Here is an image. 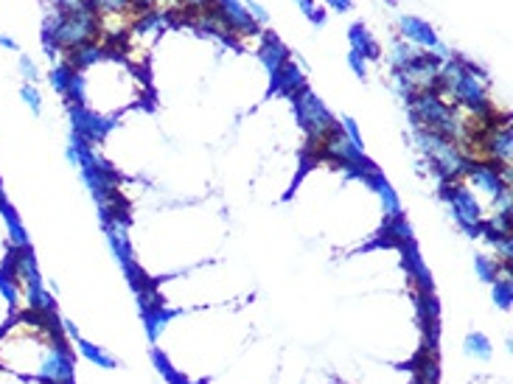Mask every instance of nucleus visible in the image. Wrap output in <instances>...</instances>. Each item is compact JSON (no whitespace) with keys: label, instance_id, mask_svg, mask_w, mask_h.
<instances>
[{"label":"nucleus","instance_id":"obj_22","mask_svg":"<svg viewBox=\"0 0 513 384\" xmlns=\"http://www.w3.org/2000/svg\"><path fill=\"white\" fill-rule=\"evenodd\" d=\"M393 90L407 101V99L415 93V85L409 82V76H407L404 70H393Z\"/></svg>","mask_w":513,"mask_h":384},{"label":"nucleus","instance_id":"obj_21","mask_svg":"<svg viewBox=\"0 0 513 384\" xmlns=\"http://www.w3.org/2000/svg\"><path fill=\"white\" fill-rule=\"evenodd\" d=\"M20 99L25 101V107H28L34 116L42 113V93L37 90V85H23V87H20Z\"/></svg>","mask_w":513,"mask_h":384},{"label":"nucleus","instance_id":"obj_1","mask_svg":"<svg viewBox=\"0 0 513 384\" xmlns=\"http://www.w3.org/2000/svg\"><path fill=\"white\" fill-rule=\"evenodd\" d=\"M101 37V20L93 0H73L65 8H56L42 23V42L45 51L54 54L56 48L73 51L87 42H99Z\"/></svg>","mask_w":513,"mask_h":384},{"label":"nucleus","instance_id":"obj_30","mask_svg":"<svg viewBox=\"0 0 513 384\" xmlns=\"http://www.w3.org/2000/svg\"><path fill=\"white\" fill-rule=\"evenodd\" d=\"M0 48H6V51H20V45H17L8 34H0Z\"/></svg>","mask_w":513,"mask_h":384},{"label":"nucleus","instance_id":"obj_32","mask_svg":"<svg viewBox=\"0 0 513 384\" xmlns=\"http://www.w3.org/2000/svg\"><path fill=\"white\" fill-rule=\"evenodd\" d=\"M385 3H390V6H395V3H398V0H385Z\"/></svg>","mask_w":513,"mask_h":384},{"label":"nucleus","instance_id":"obj_6","mask_svg":"<svg viewBox=\"0 0 513 384\" xmlns=\"http://www.w3.org/2000/svg\"><path fill=\"white\" fill-rule=\"evenodd\" d=\"M68 116H70V127H73V135L76 137H82L85 143H99V140H104L107 137V132L113 129V118H104L99 110H90L87 104H70V110H68Z\"/></svg>","mask_w":513,"mask_h":384},{"label":"nucleus","instance_id":"obj_11","mask_svg":"<svg viewBox=\"0 0 513 384\" xmlns=\"http://www.w3.org/2000/svg\"><path fill=\"white\" fill-rule=\"evenodd\" d=\"M368 182L379 191V197H382V205H385V213L387 216H398L401 213V205H398V197H395V191H393V185L387 182L385 177L373 168L371 174H368Z\"/></svg>","mask_w":513,"mask_h":384},{"label":"nucleus","instance_id":"obj_26","mask_svg":"<svg viewBox=\"0 0 513 384\" xmlns=\"http://www.w3.org/2000/svg\"><path fill=\"white\" fill-rule=\"evenodd\" d=\"M340 127H342V132L348 135V140H351L354 146L365 149V143H362V135H359V127H357V121H354V118H348V116H345V118L340 121Z\"/></svg>","mask_w":513,"mask_h":384},{"label":"nucleus","instance_id":"obj_13","mask_svg":"<svg viewBox=\"0 0 513 384\" xmlns=\"http://www.w3.org/2000/svg\"><path fill=\"white\" fill-rule=\"evenodd\" d=\"M79 70L73 68V65H68V62H59V65H54L51 68V73H48V82H51V87L65 99V93H68V87H70V82H73V76H76Z\"/></svg>","mask_w":513,"mask_h":384},{"label":"nucleus","instance_id":"obj_24","mask_svg":"<svg viewBox=\"0 0 513 384\" xmlns=\"http://www.w3.org/2000/svg\"><path fill=\"white\" fill-rule=\"evenodd\" d=\"M17 70H20V76L25 79V85H34V82L39 79V70H37L34 59H31V56H25V54H20V59H17Z\"/></svg>","mask_w":513,"mask_h":384},{"label":"nucleus","instance_id":"obj_25","mask_svg":"<svg viewBox=\"0 0 513 384\" xmlns=\"http://www.w3.org/2000/svg\"><path fill=\"white\" fill-rule=\"evenodd\" d=\"M348 68L357 73V79H368V59L362 56V54H357V51H348Z\"/></svg>","mask_w":513,"mask_h":384},{"label":"nucleus","instance_id":"obj_19","mask_svg":"<svg viewBox=\"0 0 513 384\" xmlns=\"http://www.w3.org/2000/svg\"><path fill=\"white\" fill-rule=\"evenodd\" d=\"M6 225H8V233H11V244L17 250L20 247H28V236H25V230H23V225H20V219H17L14 211H6Z\"/></svg>","mask_w":513,"mask_h":384},{"label":"nucleus","instance_id":"obj_20","mask_svg":"<svg viewBox=\"0 0 513 384\" xmlns=\"http://www.w3.org/2000/svg\"><path fill=\"white\" fill-rule=\"evenodd\" d=\"M387 230H390V236H393L395 242H401V244H409V242H412V230H409V225H407V219H404L401 213H398V216H390Z\"/></svg>","mask_w":513,"mask_h":384},{"label":"nucleus","instance_id":"obj_23","mask_svg":"<svg viewBox=\"0 0 513 384\" xmlns=\"http://www.w3.org/2000/svg\"><path fill=\"white\" fill-rule=\"evenodd\" d=\"M17 280L8 275V272H3L0 275V295L6 297V303H11V306H17V300H20V292H17Z\"/></svg>","mask_w":513,"mask_h":384},{"label":"nucleus","instance_id":"obj_4","mask_svg":"<svg viewBox=\"0 0 513 384\" xmlns=\"http://www.w3.org/2000/svg\"><path fill=\"white\" fill-rule=\"evenodd\" d=\"M443 197H446V202L452 205V213H455V219L460 222L463 230L477 233V230L483 228V208H480L477 197H474L463 182L449 180L446 188H443Z\"/></svg>","mask_w":513,"mask_h":384},{"label":"nucleus","instance_id":"obj_29","mask_svg":"<svg viewBox=\"0 0 513 384\" xmlns=\"http://www.w3.org/2000/svg\"><path fill=\"white\" fill-rule=\"evenodd\" d=\"M334 11H351V6H354V0H326Z\"/></svg>","mask_w":513,"mask_h":384},{"label":"nucleus","instance_id":"obj_8","mask_svg":"<svg viewBox=\"0 0 513 384\" xmlns=\"http://www.w3.org/2000/svg\"><path fill=\"white\" fill-rule=\"evenodd\" d=\"M306 87V79H303V70L289 59L278 68V73L272 76V93H280L286 99H295L300 90Z\"/></svg>","mask_w":513,"mask_h":384},{"label":"nucleus","instance_id":"obj_9","mask_svg":"<svg viewBox=\"0 0 513 384\" xmlns=\"http://www.w3.org/2000/svg\"><path fill=\"white\" fill-rule=\"evenodd\" d=\"M348 39H351V51L362 54L368 62H371V59H379L382 48H379V42L373 39V34L368 31L365 23H354V25L348 28Z\"/></svg>","mask_w":513,"mask_h":384},{"label":"nucleus","instance_id":"obj_5","mask_svg":"<svg viewBox=\"0 0 513 384\" xmlns=\"http://www.w3.org/2000/svg\"><path fill=\"white\" fill-rule=\"evenodd\" d=\"M398 37L404 39V42H409V45H415V48H421V51H435L438 56H443V59H449L452 54H449V48L443 45V39L438 37V31L426 23V20H421V17H415V14H404V17H398Z\"/></svg>","mask_w":513,"mask_h":384},{"label":"nucleus","instance_id":"obj_7","mask_svg":"<svg viewBox=\"0 0 513 384\" xmlns=\"http://www.w3.org/2000/svg\"><path fill=\"white\" fill-rule=\"evenodd\" d=\"M258 59H261V65L266 68V73L275 76L278 68H280L283 62H289V48L278 39V34L264 31L261 39H258Z\"/></svg>","mask_w":513,"mask_h":384},{"label":"nucleus","instance_id":"obj_28","mask_svg":"<svg viewBox=\"0 0 513 384\" xmlns=\"http://www.w3.org/2000/svg\"><path fill=\"white\" fill-rule=\"evenodd\" d=\"M295 6H297L306 17H311V14H314V8H317V6H314V0H295Z\"/></svg>","mask_w":513,"mask_h":384},{"label":"nucleus","instance_id":"obj_10","mask_svg":"<svg viewBox=\"0 0 513 384\" xmlns=\"http://www.w3.org/2000/svg\"><path fill=\"white\" fill-rule=\"evenodd\" d=\"M104 56H107V51L99 42H87V45H79L73 51H65V62L73 65L76 70H87V68L99 65Z\"/></svg>","mask_w":513,"mask_h":384},{"label":"nucleus","instance_id":"obj_27","mask_svg":"<svg viewBox=\"0 0 513 384\" xmlns=\"http://www.w3.org/2000/svg\"><path fill=\"white\" fill-rule=\"evenodd\" d=\"M326 20H328V14H326V8H320V6H317V8H314V14L309 17V23H311V25H317V28H320V25H326Z\"/></svg>","mask_w":513,"mask_h":384},{"label":"nucleus","instance_id":"obj_3","mask_svg":"<svg viewBox=\"0 0 513 384\" xmlns=\"http://www.w3.org/2000/svg\"><path fill=\"white\" fill-rule=\"evenodd\" d=\"M295 113H297V121L309 137V151H317V146L323 143V137L331 132V129L340 127V121L331 116V110L320 101L317 93H311L309 87H303L295 99Z\"/></svg>","mask_w":513,"mask_h":384},{"label":"nucleus","instance_id":"obj_12","mask_svg":"<svg viewBox=\"0 0 513 384\" xmlns=\"http://www.w3.org/2000/svg\"><path fill=\"white\" fill-rule=\"evenodd\" d=\"M463 351H466V357H471V359H483V362H488V359L494 357L491 340H488V337H483L480 331H471V334L463 340Z\"/></svg>","mask_w":513,"mask_h":384},{"label":"nucleus","instance_id":"obj_16","mask_svg":"<svg viewBox=\"0 0 513 384\" xmlns=\"http://www.w3.org/2000/svg\"><path fill=\"white\" fill-rule=\"evenodd\" d=\"M494 303L502 309V311H508L513 303V283H511V275H500L494 283Z\"/></svg>","mask_w":513,"mask_h":384},{"label":"nucleus","instance_id":"obj_14","mask_svg":"<svg viewBox=\"0 0 513 384\" xmlns=\"http://www.w3.org/2000/svg\"><path fill=\"white\" fill-rule=\"evenodd\" d=\"M418 51H421V48H415V45H409V42H404V39H395V42L390 45V65H393V70H404V68L418 56Z\"/></svg>","mask_w":513,"mask_h":384},{"label":"nucleus","instance_id":"obj_31","mask_svg":"<svg viewBox=\"0 0 513 384\" xmlns=\"http://www.w3.org/2000/svg\"><path fill=\"white\" fill-rule=\"evenodd\" d=\"M0 205H3V185H0Z\"/></svg>","mask_w":513,"mask_h":384},{"label":"nucleus","instance_id":"obj_17","mask_svg":"<svg viewBox=\"0 0 513 384\" xmlns=\"http://www.w3.org/2000/svg\"><path fill=\"white\" fill-rule=\"evenodd\" d=\"M79 351H82V357H85V359H90L93 365H101V368H110V371H113V368H118V362H116L110 354H104L101 348L90 345L87 340H79Z\"/></svg>","mask_w":513,"mask_h":384},{"label":"nucleus","instance_id":"obj_18","mask_svg":"<svg viewBox=\"0 0 513 384\" xmlns=\"http://www.w3.org/2000/svg\"><path fill=\"white\" fill-rule=\"evenodd\" d=\"M93 3L99 8V17H107V14L124 17L129 8H135V0H93Z\"/></svg>","mask_w":513,"mask_h":384},{"label":"nucleus","instance_id":"obj_15","mask_svg":"<svg viewBox=\"0 0 513 384\" xmlns=\"http://www.w3.org/2000/svg\"><path fill=\"white\" fill-rule=\"evenodd\" d=\"M474 269H477V278H480L483 283H494L500 275H505V272H508L502 264H497V258H488V256L474 258Z\"/></svg>","mask_w":513,"mask_h":384},{"label":"nucleus","instance_id":"obj_2","mask_svg":"<svg viewBox=\"0 0 513 384\" xmlns=\"http://www.w3.org/2000/svg\"><path fill=\"white\" fill-rule=\"evenodd\" d=\"M407 104H409L412 121L418 127L435 129V132H440V135H446V137H452L457 143V137L463 132V124L457 118L455 104L446 96H440L438 90H415L407 99Z\"/></svg>","mask_w":513,"mask_h":384}]
</instances>
